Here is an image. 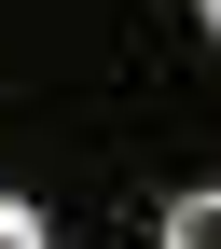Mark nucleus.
<instances>
[{
	"mask_svg": "<svg viewBox=\"0 0 221 249\" xmlns=\"http://www.w3.org/2000/svg\"><path fill=\"white\" fill-rule=\"evenodd\" d=\"M166 249H221V194H180L166 208Z\"/></svg>",
	"mask_w": 221,
	"mask_h": 249,
	"instance_id": "1",
	"label": "nucleus"
},
{
	"mask_svg": "<svg viewBox=\"0 0 221 249\" xmlns=\"http://www.w3.org/2000/svg\"><path fill=\"white\" fill-rule=\"evenodd\" d=\"M0 249H55V235H42V208H28V194H0Z\"/></svg>",
	"mask_w": 221,
	"mask_h": 249,
	"instance_id": "2",
	"label": "nucleus"
},
{
	"mask_svg": "<svg viewBox=\"0 0 221 249\" xmlns=\"http://www.w3.org/2000/svg\"><path fill=\"white\" fill-rule=\"evenodd\" d=\"M194 14H207V28H221V0H194Z\"/></svg>",
	"mask_w": 221,
	"mask_h": 249,
	"instance_id": "3",
	"label": "nucleus"
}]
</instances>
